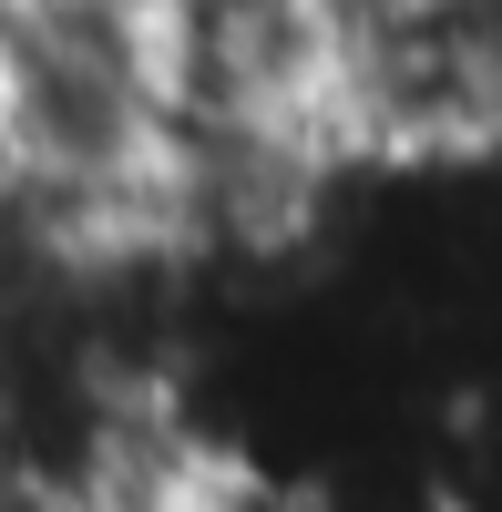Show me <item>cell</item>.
I'll use <instances>...</instances> for the list:
<instances>
[{
    "mask_svg": "<svg viewBox=\"0 0 502 512\" xmlns=\"http://www.w3.org/2000/svg\"><path fill=\"white\" fill-rule=\"evenodd\" d=\"M21 216V144H11V113H0V226Z\"/></svg>",
    "mask_w": 502,
    "mask_h": 512,
    "instance_id": "1",
    "label": "cell"
}]
</instances>
